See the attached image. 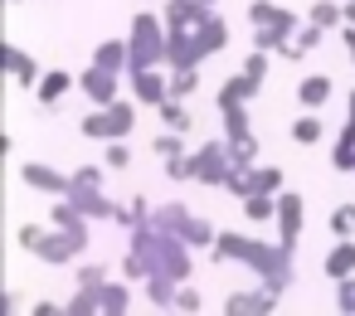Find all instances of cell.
I'll use <instances>...</instances> for the list:
<instances>
[{
    "mask_svg": "<svg viewBox=\"0 0 355 316\" xmlns=\"http://www.w3.org/2000/svg\"><path fill=\"white\" fill-rule=\"evenodd\" d=\"M190 253H195V248H190L180 234H171V229H161L156 219H146V224L132 229V243H127V253H122V277H127V282H146L151 272H161V277L190 282V272H195V258H190Z\"/></svg>",
    "mask_w": 355,
    "mask_h": 316,
    "instance_id": "obj_1",
    "label": "cell"
},
{
    "mask_svg": "<svg viewBox=\"0 0 355 316\" xmlns=\"http://www.w3.org/2000/svg\"><path fill=\"white\" fill-rule=\"evenodd\" d=\"M209 258H214V263H243V267L258 272V282L272 287L277 297H287V287H292V277H297V267H292L297 253H292V248H282L277 238H272V243H268V238H253V234H243V229H219Z\"/></svg>",
    "mask_w": 355,
    "mask_h": 316,
    "instance_id": "obj_2",
    "label": "cell"
},
{
    "mask_svg": "<svg viewBox=\"0 0 355 316\" xmlns=\"http://www.w3.org/2000/svg\"><path fill=\"white\" fill-rule=\"evenodd\" d=\"M127 44H132V69H166V44H171V25L166 15L156 10H141L127 30ZM127 69V73H132Z\"/></svg>",
    "mask_w": 355,
    "mask_h": 316,
    "instance_id": "obj_3",
    "label": "cell"
},
{
    "mask_svg": "<svg viewBox=\"0 0 355 316\" xmlns=\"http://www.w3.org/2000/svg\"><path fill=\"white\" fill-rule=\"evenodd\" d=\"M268 69H272V54H268V49H253V54L243 59V69H239L234 78H224V83H219V107L253 103V98L263 93V83H268Z\"/></svg>",
    "mask_w": 355,
    "mask_h": 316,
    "instance_id": "obj_4",
    "label": "cell"
},
{
    "mask_svg": "<svg viewBox=\"0 0 355 316\" xmlns=\"http://www.w3.org/2000/svg\"><path fill=\"white\" fill-rule=\"evenodd\" d=\"M190 170H195V185H224L234 161H229V141H200L190 151Z\"/></svg>",
    "mask_w": 355,
    "mask_h": 316,
    "instance_id": "obj_5",
    "label": "cell"
},
{
    "mask_svg": "<svg viewBox=\"0 0 355 316\" xmlns=\"http://www.w3.org/2000/svg\"><path fill=\"white\" fill-rule=\"evenodd\" d=\"M302 214H306V200H302L297 190H282V195H277V219H272V229H277V243L292 248V253H297V243H302V224H306Z\"/></svg>",
    "mask_w": 355,
    "mask_h": 316,
    "instance_id": "obj_6",
    "label": "cell"
},
{
    "mask_svg": "<svg viewBox=\"0 0 355 316\" xmlns=\"http://www.w3.org/2000/svg\"><path fill=\"white\" fill-rule=\"evenodd\" d=\"M83 253H88V248H83V243H78V238H73L69 229H59V224H49V229H44V238L35 243V258H40V263H49V267L78 263Z\"/></svg>",
    "mask_w": 355,
    "mask_h": 316,
    "instance_id": "obj_7",
    "label": "cell"
},
{
    "mask_svg": "<svg viewBox=\"0 0 355 316\" xmlns=\"http://www.w3.org/2000/svg\"><path fill=\"white\" fill-rule=\"evenodd\" d=\"M117 83H122V73H117V69H103V64H88V69L78 73V93H83L93 107L117 103Z\"/></svg>",
    "mask_w": 355,
    "mask_h": 316,
    "instance_id": "obj_8",
    "label": "cell"
},
{
    "mask_svg": "<svg viewBox=\"0 0 355 316\" xmlns=\"http://www.w3.org/2000/svg\"><path fill=\"white\" fill-rule=\"evenodd\" d=\"M127 88H132L137 103L161 107V103L171 98V69H132V73H127Z\"/></svg>",
    "mask_w": 355,
    "mask_h": 316,
    "instance_id": "obj_9",
    "label": "cell"
},
{
    "mask_svg": "<svg viewBox=\"0 0 355 316\" xmlns=\"http://www.w3.org/2000/svg\"><path fill=\"white\" fill-rule=\"evenodd\" d=\"M277 306H282V297L272 287H248V292L224 297V316H272Z\"/></svg>",
    "mask_w": 355,
    "mask_h": 316,
    "instance_id": "obj_10",
    "label": "cell"
},
{
    "mask_svg": "<svg viewBox=\"0 0 355 316\" xmlns=\"http://www.w3.org/2000/svg\"><path fill=\"white\" fill-rule=\"evenodd\" d=\"M20 180L30 185V190H40V195H69V185H73V175H64V170H54V166H44V161H25L20 166Z\"/></svg>",
    "mask_w": 355,
    "mask_h": 316,
    "instance_id": "obj_11",
    "label": "cell"
},
{
    "mask_svg": "<svg viewBox=\"0 0 355 316\" xmlns=\"http://www.w3.org/2000/svg\"><path fill=\"white\" fill-rule=\"evenodd\" d=\"M248 20H253V25H272V30L292 35V40H297V30L306 25V15H297V10H287V6H272V0H253V6H248Z\"/></svg>",
    "mask_w": 355,
    "mask_h": 316,
    "instance_id": "obj_12",
    "label": "cell"
},
{
    "mask_svg": "<svg viewBox=\"0 0 355 316\" xmlns=\"http://www.w3.org/2000/svg\"><path fill=\"white\" fill-rule=\"evenodd\" d=\"M6 73H10V83H15V88H25V93H35V88H40V78H44V73H40V59H35V54H25L20 44H6Z\"/></svg>",
    "mask_w": 355,
    "mask_h": 316,
    "instance_id": "obj_13",
    "label": "cell"
},
{
    "mask_svg": "<svg viewBox=\"0 0 355 316\" xmlns=\"http://www.w3.org/2000/svg\"><path fill=\"white\" fill-rule=\"evenodd\" d=\"M161 15L171 30H195L200 20L214 15V6H205V0H161Z\"/></svg>",
    "mask_w": 355,
    "mask_h": 316,
    "instance_id": "obj_14",
    "label": "cell"
},
{
    "mask_svg": "<svg viewBox=\"0 0 355 316\" xmlns=\"http://www.w3.org/2000/svg\"><path fill=\"white\" fill-rule=\"evenodd\" d=\"M200 44H195V30H171V44H166V69H200Z\"/></svg>",
    "mask_w": 355,
    "mask_h": 316,
    "instance_id": "obj_15",
    "label": "cell"
},
{
    "mask_svg": "<svg viewBox=\"0 0 355 316\" xmlns=\"http://www.w3.org/2000/svg\"><path fill=\"white\" fill-rule=\"evenodd\" d=\"M73 88H78V78H73L69 69H44V78H40V88H35V98H40V103L54 112V107H59V103H64Z\"/></svg>",
    "mask_w": 355,
    "mask_h": 316,
    "instance_id": "obj_16",
    "label": "cell"
},
{
    "mask_svg": "<svg viewBox=\"0 0 355 316\" xmlns=\"http://www.w3.org/2000/svg\"><path fill=\"white\" fill-rule=\"evenodd\" d=\"M93 292H98V311H103V316H122V311H132V287H127V282L107 277V282H98Z\"/></svg>",
    "mask_w": 355,
    "mask_h": 316,
    "instance_id": "obj_17",
    "label": "cell"
},
{
    "mask_svg": "<svg viewBox=\"0 0 355 316\" xmlns=\"http://www.w3.org/2000/svg\"><path fill=\"white\" fill-rule=\"evenodd\" d=\"M321 272H326L331 282H340V277H355V238H336V248L321 258Z\"/></svg>",
    "mask_w": 355,
    "mask_h": 316,
    "instance_id": "obj_18",
    "label": "cell"
},
{
    "mask_svg": "<svg viewBox=\"0 0 355 316\" xmlns=\"http://www.w3.org/2000/svg\"><path fill=\"white\" fill-rule=\"evenodd\" d=\"M195 44H200V59H209V54H219V49L229 44V20H219V15H209V20H200V25H195Z\"/></svg>",
    "mask_w": 355,
    "mask_h": 316,
    "instance_id": "obj_19",
    "label": "cell"
},
{
    "mask_svg": "<svg viewBox=\"0 0 355 316\" xmlns=\"http://www.w3.org/2000/svg\"><path fill=\"white\" fill-rule=\"evenodd\" d=\"M331 93H336V83H331L326 73H306V78L297 83V103L311 107V112H321V107L331 103Z\"/></svg>",
    "mask_w": 355,
    "mask_h": 316,
    "instance_id": "obj_20",
    "label": "cell"
},
{
    "mask_svg": "<svg viewBox=\"0 0 355 316\" xmlns=\"http://www.w3.org/2000/svg\"><path fill=\"white\" fill-rule=\"evenodd\" d=\"M175 277H161V272H151L146 282H141V297L151 301V311H175Z\"/></svg>",
    "mask_w": 355,
    "mask_h": 316,
    "instance_id": "obj_21",
    "label": "cell"
},
{
    "mask_svg": "<svg viewBox=\"0 0 355 316\" xmlns=\"http://www.w3.org/2000/svg\"><path fill=\"white\" fill-rule=\"evenodd\" d=\"M287 170L282 166H248V195H282L287 185Z\"/></svg>",
    "mask_w": 355,
    "mask_h": 316,
    "instance_id": "obj_22",
    "label": "cell"
},
{
    "mask_svg": "<svg viewBox=\"0 0 355 316\" xmlns=\"http://www.w3.org/2000/svg\"><path fill=\"white\" fill-rule=\"evenodd\" d=\"M321 40H326V30L306 20V25L297 30V40H292V44L282 49V59H287V64H297V59H306V54H316V49H321Z\"/></svg>",
    "mask_w": 355,
    "mask_h": 316,
    "instance_id": "obj_23",
    "label": "cell"
},
{
    "mask_svg": "<svg viewBox=\"0 0 355 316\" xmlns=\"http://www.w3.org/2000/svg\"><path fill=\"white\" fill-rule=\"evenodd\" d=\"M93 64H103V69H117V73H127V69H132V44H127V40H103V44L93 49Z\"/></svg>",
    "mask_w": 355,
    "mask_h": 316,
    "instance_id": "obj_24",
    "label": "cell"
},
{
    "mask_svg": "<svg viewBox=\"0 0 355 316\" xmlns=\"http://www.w3.org/2000/svg\"><path fill=\"white\" fill-rule=\"evenodd\" d=\"M156 117H161V127H171V132H195V112L185 107V98H166L161 107H156Z\"/></svg>",
    "mask_w": 355,
    "mask_h": 316,
    "instance_id": "obj_25",
    "label": "cell"
},
{
    "mask_svg": "<svg viewBox=\"0 0 355 316\" xmlns=\"http://www.w3.org/2000/svg\"><path fill=\"white\" fill-rule=\"evenodd\" d=\"M107 127H112V141H127L132 132H137V98L132 103H107Z\"/></svg>",
    "mask_w": 355,
    "mask_h": 316,
    "instance_id": "obj_26",
    "label": "cell"
},
{
    "mask_svg": "<svg viewBox=\"0 0 355 316\" xmlns=\"http://www.w3.org/2000/svg\"><path fill=\"white\" fill-rule=\"evenodd\" d=\"M180 238H185V243H190L195 253H209V248H214V238H219V229H214L209 219L190 214V219H185V229H180Z\"/></svg>",
    "mask_w": 355,
    "mask_h": 316,
    "instance_id": "obj_27",
    "label": "cell"
},
{
    "mask_svg": "<svg viewBox=\"0 0 355 316\" xmlns=\"http://www.w3.org/2000/svg\"><path fill=\"white\" fill-rule=\"evenodd\" d=\"M331 170H340V175L355 170V122L340 127V137H336V146H331Z\"/></svg>",
    "mask_w": 355,
    "mask_h": 316,
    "instance_id": "obj_28",
    "label": "cell"
},
{
    "mask_svg": "<svg viewBox=\"0 0 355 316\" xmlns=\"http://www.w3.org/2000/svg\"><path fill=\"white\" fill-rule=\"evenodd\" d=\"M219 117H224V137H229V141H248V137H253V122H248V103L219 107Z\"/></svg>",
    "mask_w": 355,
    "mask_h": 316,
    "instance_id": "obj_29",
    "label": "cell"
},
{
    "mask_svg": "<svg viewBox=\"0 0 355 316\" xmlns=\"http://www.w3.org/2000/svg\"><path fill=\"white\" fill-rule=\"evenodd\" d=\"M321 137H326V122H321V112L302 107V117L292 122V141H297V146H316Z\"/></svg>",
    "mask_w": 355,
    "mask_h": 316,
    "instance_id": "obj_30",
    "label": "cell"
},
{
    "mask_svg": "<svg viewBox=\"0 0 355 316\" xmlns=\"http://www.w3.org/2000/svg\"><path fill=\"white\" fill-rule=\"evenodd\" d=\"M239 204H243V219H248L253 229L277 219V195H248V200H239Z\"/></svg>",
    "mask_w": 355,
    "mask_h": 316,
    "instance_id": "obj_31",
    "label": "cell"
},
{
    "mask_svg": "<svg viewBox=\"0 0 355 316\" xmlns=\"http://www.w3.org/2000/svg\"><path fill=\"white\" fill-rule=\"evenodd\" d=\"M306 20L321 25V30H340L345 25V0H316V6L306 10Z\"/></svg>",
    "mask_w": 355,
    "mask_h": 316,
    "instance_id": "obj_32",
    "label": "cell"
},
{
    "mask_svg": "<svg viewBox=\"0 0 355 316\" xmlns=\"http://www.w3.org/2000/svg\"><path fill=\"white\" fill-rule=\"evenodd\" d=\"M151 219H156L161 229H171V234H180V229H185V219H190V209H185L180 200H166V204H156V209H151Z\"/></svg>",
    "mask_w": 355,
    "mask_h": 316,
    "instance_id": "obj_33",
    "label": "cell"
},
{
    "mask_svg": "<svg viewBox=\"0 0 355 316\" xmlns=\"http://www.w3.org/2000/svg\"><path fill=\"white\" fill-rule=\"evenodd\" d=\"M151 151H156L161 161H175V156H190V146H185V132H171V127H166V132H161V137L151 141Z\"/></svg>",
    "mask_w": 355,
    "mask_h": 316,
    "instance_id": "obj_34",
    "label": "cell"
},
{
    "mask_svg": "<svg viewBox=\"0 0 355 316\" xmlns=\"http://www.w3.org/2000/svg\"><path fill=\"white\" fill-rule=\"evenodd\" d=\"M78 132L88 137V141H112V127H107V107H93L83 122H78Z\"/></svg>",
    "mask_w": 355,
    "mask_h": 316,
    "instance_id": "obj_35",
    "label": "cell"
},
{
    "mask_svg": "<svg viewBox=\"0 0 355 316\" xmlns=\"http://www.w3.org/2000/svg\"><path fill=\"white\" fill-rule=\"evenodd\" d=\"M200 93V69H171V98H195Z\"/></svg>",
    "mask_w": 355,
    "mask_h": 316,
    "instance_id": "obj_36",
    "label": "cell"
},
{
    "mask_svg": "<svg viewBox=\"0 0 355 316\" xmlns=\"http://www.w3.org/2000/svg\"><path fill=\"white\" fill-rule=\"evenodd\" d=\"M326 224H331L336 238H355V200H350V204H336Z\"/></svg>",
    "mask_w": 355,
    "mask_h": 316,
    "instance_id": "obj_37",
    "label": "cell"
},
{
    "mask_svg": "<svg viewBox=\"0 0 355 316\" xmlns=\"http://www.w3.org/2000/svg\"><path fill=\"white\" fill-rule=\"evenodd\" d=\"M224 141H229V137H224ZM229 161H234L239 170L258 166V137H248V141H229Z\"/></svg>",
    "mask_w": 355,
    "mask_h": 316,
    "instance_id": "obj_38",
    "label": "cell"
},
{
    "mask_svg": "<svg viewBox=\"0 0 355 316\" xmlns=\"http://www.w3.org/2000/svg\"><path fill=\"white\" fill-rule=\"evenodd\" d=\"M107 277H112L107 263H78V287H98V282H107Z\"/></svg>",
    "mask_w": 355,
    "mask_h": 316,
    "instance_id": "obj_39",
    "label": "cell"
},
{
    "mask_svg": "<svg viewBox=\"0 0 355 316\" xmlns=\"http://www.w3.org/2000/svg\"><path fill=\"white\" fill-rule=\"evenodd\" d=\"M175 311H205V297H200V287L180 282V287H175Z\"/></svg>",
    "mask_w": 355,
    "mask_h": 316,
    "instance_id": "obj_40",
    "label": "cell"
},
{
    "mask_svg": "<svg viewBox=\"0 0 355 316\" xmlns=\"http://www.w3.org/2000/svg\"><path fill=\"white\" fill-rule=\"evenodd\" d=\"M103 166H107V170H127V166H132V151H127L122 141H107V151H103Z\"/></svg>",
    "mask_w": 355,
    "mask_h": 316,
    "instance_id": "obj_41",
    "label": "cell"
},
{
    "mask_svg": "<svg viewBox=\"0 0 355 316\" xmlns=\"http://www.w3.org/2000/svg\"><path fill=\"white\" fill-rule=\"evenodd\" d=\"M336 311L355 316V277H340V282H336Z\"/></svg>",
    "mask_w": 355,
    "mask_h": 316,
    "instance_id": "obj_42",
    "label": "cell"
},
{
    "mask_svg": "<svg viewBox=\"0 0 355 316\" xmlns=\"http://www.w3.org/2000/svg\"><path fill=\"white\" fill-rule=\"evenodd\" d=\"M40 238H44V224H20V229H15V243H20L25 253H35Z\"/></svg>",
    "mask_w": 355,
    "mask_h": 316,
    "instance_id": "obj_43",
    "label": "cell"
},
{
    "mask_svg": "<svg viewBox=\"0 0 355 316\" xmlns=\"http://www.w3.org/2000/svg\"><path fill=\"white\" fill-rule=\"evenodd\" d=\"M166 175H171V180H195V170H190V156H175V161H166Z\"/></svg>",
    "mask_w": 355,
    "mask_h": 316,
    "instance_id": "obj_44",
    "label": "cell"
},
{
    "mask_svg": "<svg viewBox=\"0 0 355 316\" xmlns=\"http://www.w3.org/2000/svg\"><path fill=\"white\" fill-rule=\"evenodd\" d=\"M59 311H64L59 301H35V306H30V316H59Z\"/></svg>",
    "mask_w": 355,
    "mask_h": 316,
    "instance_id": "obj_45",
    "label": "cell"
},
{
    "mask_svg": "<svg viewBox=\"0 0 355 316\" xmlns=\"http://www.w3.org/2000/svg\"><path fill=\"white\" fill-rule=\"evenodd\" d=\"M345 122H355V88H350V103H345Z\"/></svg>",
    "mask_w": 355,
    "mask_h": 316,
    "instance_id": "obj_46",
    "label": "cell"
},
{
    "mask_svg": "<svg viewBox=\"0 0 355 316\" xmlns=\"http://www.w3.org/2000/svg\"><path fill=\"white\" fill-rule=\"evenodd\" d=\"M205 6H219V0H205Z\"/></svg>",
    "mask_w": 355,
    "mask_h": 316,
    "instance_id": "obj_47",
    "label": "cell"
},
{
    "mask_svg": "<svg viewBox=\"0 0 355 316\" xmlns=\"http://www.w3.org/2000/svg\"><path fill=\"white\" fill-rule=\"evenodd\" d=\"M10 6H20V0H10Z\"/></svg>",
    "mask_w": 355,
    "mask_h": 316,
    "instance_id": "obj_48",
    "label": "cell"
},
{
    "mask_svg": "<svg viewBox=\"0 0 355 316\" xmlns=\"http://www.w3.org/2000/svg\"><path fill=\"white\" fill-rule=\"evenodd\" d=\"M350 59H355V49H350Z\"/></svg>",
    "mask_w": 355,
    "mask_h": 316,
    "instance_id": "obj_49",
    "label": "cell"
}]
</instances>
